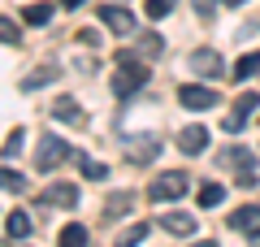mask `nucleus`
<instances>
[{
    "instance_id": "f257e3e1",
    "label": "nucleus",
    "mask_w": 260,
    "mask_h": 247,
    "mask_svg": "<svg viewBox=\"0 0 260 247\" xmlns=\"http://www.w3.org/2000/svg\"><path fill=\"white\" fill-rule=\"evenodd\" d=\"M109 87H113V96H121V100L135 96L139 87H148V65L135 61L130 52H121V56H117V74L109 78Z\"/></svg>"
},
{
    "instance_id": "f03ea898",
    "label": "nucleus",
    "mask_w": 260,
    "mask_h": 247,
    "mask_svg": "<svg viewBox=\"0 0 260 247\" xmlns=\"http://www.w3.org/2000/svg\"><path fill=\"white\" fill-rule=\"evenodd\" d=\"M65 161H74V152H70V143H65V139L44 135V139L35 143V169H39V174H52L56 165H65Z\"/></svg>"
},
{
    "instance_id": "7ed1b4c3",
    "label": "nucleus",
    "mask_w": 260,
    "mask_h": 247,
    "mask_svg": "<svg viewBox=\"0 0 260 247\" xmlns=\"http://www.w3.org/2000/svg\"><path fill=\"white\" fill-rule=\"evenodd\" d=\"M186 187H191V178L186 174H156V182L148 187V200L152 204H169V200H182Z\"/></svg>"
},
{
    "instance_id": "20e7f679",
    "label": "nucleus",
    "mask_w": 260,
    "mask_h": 247,
    "mask_svg": "<svg viewBox=\"0 0 260 247\" xmlns=\"http://www.w3.org/2000/svg\"><path fill=\"white\" fill-rule=\"evenodd\" d=\"M178 104L191 113H204L213 109V104H221V96L213 91V87H204V82H186V87H178Z\"/></svg>"
},
{
    "instance_id": "39448f33",
    "label": "nucleus",
    "mask_w": 260,
    "mask_h": 247,
    "mask_svg": "<svg viewBox=\"0 0 260 247\" xmlns=\"http://www.w3.org/2000/svg\"><path fill=\"white\" fill-rule=\"evenodd\" d=\"M256 104H260V96H256V91H243L239 100H234V113L225 117V130H230V135H239V130L247 126L251 117H256Z\"/></svg>"
},
{
    "instance_id": "423d86ee",
    "label": "nucleus",
    "mask_w": 260,
    "mask_h": 247,
    "mask_svg": "<svg viewBox=\"0 0 260 247\" xmlns=\"http://www.w3.org/2000/svg\"><path fill=\"white\" fill-rule=\"evenodd\" d=\"M74 204H78V187H70V182H56L48 191H39V208H74Z\"/></svg>"
},
{
    "instance_id": "0eeeda50",
    "label": "nucleus",
    "mask_w": 260,
    "mask_h": 247,
    "mask_svg": "<svg viewBox=\"0 0 260 247\" xmlns=\"http://www.w3.org/2000/svg\"><path fill=\"white\" fill-rule=\"evenodd\" d=\"M100 22L113 30V35H135V26H139L135 13H130V9H117V5H104V9H100Z\"/></svg>"
},
{
    "instance_id": "6e6552de",
    "label": "nucleus",
    "mask_w": 260,
    "mask_h": 247,
    "mask_svg": "<svg viewBox=\"0 0 260 247\" xmlns=\"http://www.w3.org/2000/svg\"><path fill=\"white\" fill-rule=\"evenodd\" d=\"M191 70L195 74H200V78H221V56H217L213 52V48H195V52H191Z\"/></svg>"
},
{
    "instance_id": "1a4fd4ad",
    "label": "nucleus",
    "mask_w": 260,
    "mask_h": 247,
    "mask_svg": "<svg viewBox=\"0 0 260 247\" xmlns=\"http://www.w3.org/2000/svg\"><path fill=\"white\" fill-rule=\"evenodd\" d=\"M230 226L239 230V234H247V238H260V204H243L230 217Z\"/></svg>"
},
{
    "instance_id": "9d476101",
    "label": "nucleus",
    "mask_w": 260,
    "mask_h": 247,
    "mask_svg": "<svg viewBox=\"0 0 260 247\" xmlns=\"http://www.w3.org/2000/svg\"><path fill=\"white\" fill-rule=\"evenodd\" d=\"M178 147H182L186 156H200V152L208 147V130H204V126H186L182 135H178Z\"/></svg>"
},
{
    "instance_id": "9b49d317",
    "label": "nucleus",
    "mask_w": 260,
    "mask_h": 247,
    "mask_svg": "<svg viewBox=\"0 0 260 247\" xmlns=\"http://www.w3.org/2000/svg\"><path fill=\"white\" fill-rule=\"evenodd\" d=\"M160 226H165L169 234H182V238L195 234V217H186V212H165V217H160Z\"/></svg>"
},
{
    "instance_id": "f8f14e48",
    "label": "nucleus",
    "mask_w": 260,
    "mask_h": 247,
    "mask_svg": "<svg viewBox=\"0 0 260 247\" xmlns=\"http://www.w3.org/2000/svg\"><path fill=\"white\" fill-rule=\"evenodd\" d=\"M256 74H260V52H247V56H239V61H234L230 78H234V82H247V78H256Z\"/></svg>"
},
{
    "instance_id": "ddd939ff",
    "label": "nucleus",
    "mask_w": 260,
    "mask_h": 247,
    "mask_svg": "<svg viewBox=\"0 0 260 247\" xmlns=\"http://www.w3.org/2000/svg\"><path fill=\"white\" fill-rule=\"evenodd\" d=\"M221 161H225V165H234V169H243V174H256V156H251L247 147H230Z\"/></svg>"
},
{
    "instance_id": "4468645a",
    "label": "nucleus",
    "mask_w": 260,
    "mask_h": 247,
    "mask_svg": "<svg viewBox=\"0 0 260 247\" xmlns=\"http://www.w3.org/2000/svg\"><path fill=\"white\" fill-rule=\"evenodd\" d=\"M5 234H9V238H26L30 234V212H9V221H5Z\"/></svg>"
},
{
    "instance_id": "2eb2a0df",
    "label": "nucleus",
    "mask_w": 260,
    "mask_h": 247,
    "mask_svg": "<svg viewBox=\"0 0 260 247\" xmlns=\"http://www.w3.org/2000/svg\"><path fill=\"white\" fill-rule=\"evenodd\" d=\"M156 152H160V143H156V139L130 143V161H135V165H148V161H156Z\"/></svg>"
},
{
    "instance_id": "dca6fc26",
    "label": "nucleus",
    "mask_w": 260,
    "mask_h": 247,
    "mask_svg": "<svg viewBox=\"0 0 260 247\" xmlns=\"http://www.w3.org/2000/svg\"><path fill=\"white\" fill-rule=\"evenodd\" d=\"M52 117H56V121H83V109H78L70 96H61V100L52 104Z\"/></svg>"
},
{
    "instance_id": "f3484780",
    "label": "nucleus",
    "mask_w": 260,
    "mask_h": 247,
    "mask_svg": "<svg viewBox=\"0 0 260 247\" xmlns=\"http://www.w3.org/2000/svg\"><path fill=\"white\" fill-rule=\"evenodd\" d=\"M221 200H225V187L221 182H204V187H200V208H217Z\"/></svg>"
},
{
    "instance_id": "a211bd4d",
    "label": "nucleus",
    "mask_w": 260,
    "mask_h": 247,
    "mask_svg": "<svg viewBox=\"0 0 260 247\" xmlns=\"http://www.w3.org/2000/svg\"><path fill=\"white\" fill-rule=\"evenodd\" d=\"M0 187L13 191V195H22V191H26V178H22L18 169H9V165H0Z\"/></svg>"
},
{
    "instance_id": "6ab92c4d",
    "label": "nucleus",
    "mask_w": 260,
    "mask_h": 247,
    "mask_svg": "<svg viewBox=\"0 0 260 247\" xmlns=\"http://www.w3.org/2000/svg\"><path fill=\"white\" fill-rule=\"evenodd\" d=\"M56 247H87V226H78V221H74V226H65Z\"/></svg>"
},
{
    "instance_id": "aec40b11",
    "label": "nucleus",
    "mask_w": 260,
    "mask_h": 247,
    "mask_svg": "<svg viewBox=\"0 0 260 247\" xmlns=\"http://www.w3.org/2000/svg\"><path fill=\"white\" fill-rule=\"evenodd\" d=\"M74 161H78V169H83V174L91 178V182H100V178L109 174V169H104L100 161H91V156H83V152H74Z\"/></svg>"
},
{
    "instance_id": "412c9836",
    "label": "nucleus",
    "mask_w": 260,
    "mask_h": 247,
    "mask_svg": "<svg viewBox=\"0 0 260 247\" xmlns=\"http://www.w3.org/2000/svg\"><path fill=\"white\" fill-rule=\"evenodd\" d=\"M22 18H26L30 26H44V22L52 18V5H26V13H22Z\"/></svg>"
},
{
    "instance_id": "4be33fe9",
    "label": "nucleus",
    "mask_w": 260,
    "mask_h": 247,
    "mask_svg": "<svg viewBox=\"0 0 260 247\" xmlns=\"http://www.w3.org/2000/svg\"><path fill=\"white\" fill-rule=\"evenodd\" d=\"M48 82H56V70H44V74H26V78H22V91H35V87H48Z\"/></svg>"
},
{
    "instance_id": "5701e85b",
    "label": "nucleus",
    "mask_w": 260,
    "mask_h": 247,
    "mask_svg": "<svg viewBox=\"0 0 260 247\" xmlns=\"http://www.w3.org/2000/svg\"><path fill=\"white\" fill-rule=\"evenodd\" d=\"M143 238H148V226H143V221H139V226H130V230H126V234H121V238H117V247H139V243H143Z\"/></svg>"
},
{
    "instance_id": "b1692460",
    "label": "nucleus",
    "mask_w": 260,
    "mask_h": 247,
    "mask_svg": "<svg viewBox=\"0 0 260 247\" xmlns=\"http://www.w3.org/2000/svg\"><path fill=\"white\" fill-rule=\"evenodd\" d=\"M174 5H178V0H148V18H152V22L169 18V13H174Z\"/></svg>"
},
{
    "instance_id": "393cba45",
    "label": "nucleus",
    "mask_w": 260,
    "mask_h": 247,
    "mask_svg": "<svg viewBox=\"0 0 260 247\" xmlns=\"http://www.w3.org/2000/svg\"><path fill=\"white\" fill-rule=\"evenodd\" d=\"M18 22H9V18H0V44H18Z\"/></svg>"
},
{
    "instance_id": "a878e982",
    "label": "nucleus",
    "mask_w": 260,
    "mask_h": 247,
    "mask_svg": "<svg viewBox=\"0 0 260 247\" xmlns=\"http://www.w3.org/2000/svg\"><path fill=\"white\" fill-rule=\"evenodd\" d=\"M126 204H130V191L113 195V200H109V217H121V212H126Z\"/></svg>"
},
{
    "instance_id": "bb28decb",
    "label": "nucleus",
    "mask_w": 260,
    "mask_h": 247,
    "mask_svg": "<svg viewBox=\"0 0 260 247\" xmlns=\"http://www.w3.org/2000/svg\"><path fill=\"white\" fill-rule=\"evenodd\" d=\"M22 139H26V135H22V130H13L9 143H5V156H18V152H22Z\"/></svg>"
},
{
    "instance_id": "cd10ccee",
    "label": "nucleus",
    "mask_w": 260,
    "mask_h": 247,
    "mask_svg": "<svg viewBox=\"0 0 260 247\" xmlns=\"http://www.w3.org/2000/svg\"><path fill=\"white\" fill-rule=\"evenodd\" d=\"M87 0H61V9H83Z\"/></svg>"
},
{
    "instance_id": "c85d7f7f",
    "label": "nucleus",
    "mask_w": 260,
    "mask_h": 247,
    "mask_svg": "<svg viewBox=\"0 0 260 247\" xmlns=\"http://www.w3.org/2000/svg\"><path fill=\"white\" fill-rule=\"evenodd\" d=\"M191 247H217V243H213V238H208V243H191Z\"/></svg>"
},
{
    "instance_id": "c756f323",
    "label": "nucleus",
    "mask_w": 260,
    "mask_h": 247,
    "mask_svg": "<svg viewBox=\"0 0 260 247\" xmlns=\"http://www.w3.org/2000/svg\"><path fill=\"white\" fill-rule=\"evenodd\" d=\"M225 5H247V0H225Z\"/></svg>"
}]
</instances>
